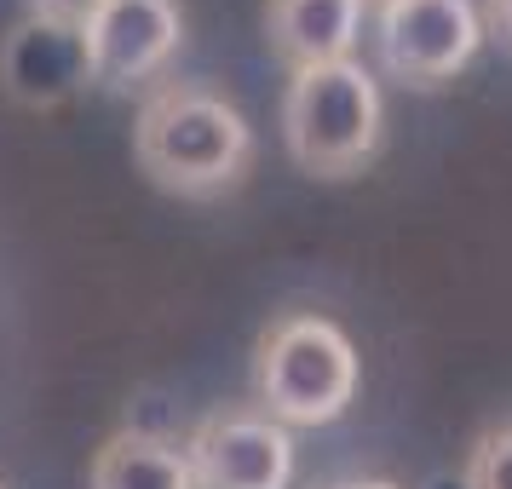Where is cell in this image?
<instances>
[{"mask_svg":"<svg viewBox=\"0 0 512 489\" xmlns=\"http://www.w3.org/2000/svg\"><path fill=\"white\" fill-rule=\"evenodd\" d=\"M133 150L150 185H162L167 196L208 202L248 179L254 127L225 93L196 87V81H167L139 104Z\"/></svg>","mask_w":512,"mask_h":489,"instance_id":"cell-1","label":"cell"},{"mask_svg":"<svg viewBox=\"0 0 512 489\" xmlns=\"http://www.w3.org/2000/svg\"><path fill=\"white\" fill-rule=\"evenodd\" d=\"M380 127H386V104L357 58L300 70L282 93V144L317 179L363 173L380 150Z\"/></svg>","mask_w":512,"mask_h":489,"instance_id":"cell-2","label":"cell"},{"mask_svg":"<svg viewBox=\"0 0 512 489\" xmlns=\"http://www.w3.org/2000/svg\"><path fill=\"white\" fill-rule=\"evenodd\" d=\"M254 392L259 409L282 426H328L357 397V351L346 328L294 311L259 334L254 351Z\"/></svg>","mask_w":512,"mask_h":489,"instance_id":"cell-3","label":"cell"},{"mask_svg":"<svg viewBox=\"0 0 512 489\" xmlns=\"http://www.w3.org/2000/svg\"><path fill=\"white\" fill-rule=\"evenodd\" d=\"M374 47L403 87H443L478 58L484 12L472 0H392L374 18Z\"/></svg>","mask_w":512,"mask_h":489,"instance_id":"cell-4","label":"cell"},{"mask_svg":"<svg viewBox=\"0 0 512 489\" xmlns=\"http://www.w3.org/2000/svg\"><path fill=\"white\" fill-rule=\"evenodd\" d=\"M196 489H288L294 484V438L265 409H213L185 443Z\"/></svg>","mask_w":512,"mask_h":489,"instance_id":"cell-5","label":"cell"},{"mask_svg":"<svg viewBox=\"0 0 512 489\" xmlns=\"http://www.w3.org/2000/svg\"><path fill=\"white\" fill-rule=\"evenodd\" d=\"M179 41H185V18L173 0H110L87 24L93 81L110 93H133L150 75L167 70Z\"/></svg>","mask_w":512,"mask_h":489,"instance_id":"cell-6","label":"cell"},{"mask_svg":"<svg viewBox=\"0 0 512 489\" xmlns=\"http://www.w3.org/2000/svg\"><path fill=\"white\" fill-rule=\"evenodd\" d=\"M93 81L87 29L52 24V18H18L0 41V87L24 110H58Z\"/></svg>","mask_w":512,"mask_h":489,"instance_id":"cell-7","label":"cell"},{"mask_svg":"<svg viewBox=\"0 0 512 489\" xmlns=\"http://www.w3.org/2000/svg\"><path fill=\"white\" fill-rule=\"evenodd\" d=\"M363 35V0H265V41L288 70L346 64Z\"/></svg>","mask_w":512,"mask_h":489,"instance_id":"cell-8","label":"cell"},{"mask_svg":"<svg viewBox=\"0 0 512 489\" xmlns=\"http://www.w3.org/2000/svg\"><path fill=\"white\" fill-rule=\"evenodd\" d=\"M93 489H196L190 455L150 432H116L93 455Z\"/></svg>","mask_w":512,"mask_h":489,"instance_id":"cell-9","label":"cell"},{"mask_svg":"<svg viewBox=\"0 0 512 489\" xmlns=\"http://www.w3.org/2000/svg\"><path fill=\"white\" fill-rule=\"evenodd\" d=\"M466 489H512V426H489L466 455Z\"/></svg>","mask_w":512,"mask_h":489,"instance_id":"cell-10","label":"cell"},{"mask_svg":"<svg viewBox=\"0 0 512 489\" xmlns=\"http://www.w3.org/2000/svg\"><path fill=\"white\" fill-rule=\"evenodd\" d=\"M104 6H110V0H29L35 18H52V24H70V29H87Z\"/></svg>","mask_w":512,"mask_h":489,"instance_id":"cell-11","label":"cell"},{"mask_svg":"<svg viewBox=\"0 0 512 489\" xmlns=\"http://www.w3.org/2000/svg\"><path fill=\"white\" fill-rule=\"evenodd\" d=\"M484 24L512 47V0H484Z\"/></svg>","mask_w":512,"mask_h":489,"instance_id":"cell-12","label":"cell"},{"mask_svg":"<svg viewBox=\"0 0 512 489\" xmlns=\"http://www.w3.org/2000/svg\"><path fill=\"white\" fill-rule=\"evenodd\" d=\"M328 489H397L392 478H340V484H328Z\"/></svg>","mask_w":512,"mask_h":489,"instance_id":"cell-13","label":"cell"},{"mask_svg":"<svg viewBox=\"0 0 512 489\" xmlns=\"http://www.w3.org/2000/svg\"><path fill=\"white\" fill-rule=\"evenodd\" d=\"M363 6H374V12H380V6H392V0H363Z\"/></svg>","mask_w":512,"mask_h":489,"instance_id":"cell-14","label":"cell"}]
</instances>
